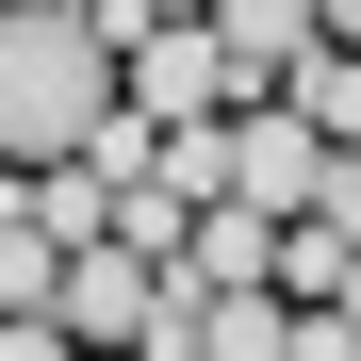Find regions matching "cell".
I'll return each mask as SVG.
<instances>
[{"label":"cell","mask_w":361,"mask_h":361,"mask_svg":"<svg viewBox=\"0 0 361 361\" xmlns=\"http://www.w3.org/2000/svg\"><path fill=\"white\" fill-rule=\"evenodd\" d=\"M0 361H82V345L49 329V312H0Z\"/></svg>","instance_id":"7"},{"label":"cell","mask_w":361,"mask_h":361,"mask_svg":"<svg viewBox=\"0 0 361 361\" xmlns=\"http://www.w3.org/2000/svg\"><path fill=\"white\" fill-rule=\"evenodd\" d=\"M0 197H17V164H0Z\"/></svg>","instance_id":"8"},{"label":"cell","mask_w":361,"mask_h":361,"mask_svg":"<svg viewBox=\"0 0 361 361\" xmlns=\"http://www.w3.org/2000/svg\"><path fill=\"white\" fill-rule=\"evenodd\" d=\"M148 279H164L148 247H115V230H82V247L49 263V329H66V345H132V329H148Z\"/></svg>","instance_id":"4"},{"label":"cell","mask_w":361,"mask_h":361,"mask_svg":"<svg viewBox=\"0 0 361 361\" xmlns=\"http://www.w3.org/2000/svg\"><path fill=\"white\" fill-rule=\"evenodd\" d=\"M115 115V33L82 0H0V164H66Z\"/></svg>","instance_id":"1"},{"label":"cell","mask_w":361,"mask_h":361,"mask_svg":"<svg viewBox=\"0 0 361 361\" xmlns=\"http://www.w3.org/2000/svg\"><path fill=\"white\" fill-rule=\"evenodd\" d=\"M82 17H99V0H82Z\"/></svg>","instance_id":"9"},{"label":"cell","mask_w":361,"mask_h":361,"mask_svg":"<svg viewBox=\"0 0 361 361\" xmlns=\"http://www.w3.org/2000/svg\"><path fill=\"white\" fill-rule=\"evenodd\" d=\"M115 99H132V115H164V132H180V115H230L247 82H230V49H214L197 17H148V33H115Z\"/></svg>","instance_id":"3"},{"label":"cell","mask_w":361,"mask_h":361,"mask_svg":"<svg viewBox=\"0 0 361 361\" xmlns=\"http://www.w3.org/2000/svg\"><path fill=\"white\" fill-rule=\"evenodd\" d=\"M214 49H230V82H279L295 66V49H312V0H214V17H197Z\"/></svg>","instance_id":"5"},{"label":"cell","mask_w":361,"mask_h":361,"mask_svg":"<svg viewBox=\"0 0 361 361\" xmlns=\"http://www.w3.org/2000/svg\"><path fill=\"white\" fill-rule=\"evenodd\" d=\"M279 115H295V132H361V66H345V33H312V49H295V66H279Z\"/></svg>","instance_id":"6"},{"label":"cell","mask_w":361,"mask_h":361,"mask_svg":"<svg viewBox=\"0 0 361 361\" xmlns=\"http://www.w3.org/2000/svg\"><path fill=\"white\" fill-rule=\"evenodd\" d=\"M214 197H247V214H329V197H361V180H345L329 132H295L279 99H247V115H214Z\"/></svg>","instance_id":"2"}]
</instances>
